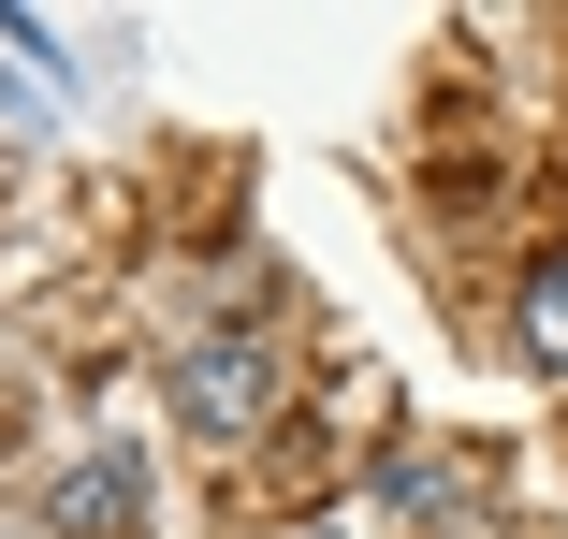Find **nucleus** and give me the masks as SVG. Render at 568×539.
<instances>
[{
	"label": "nucleus",
	"instance_id": "nucleus-2",
	"mask_svg": "<svg viewBox=\"0 0 568 539\" xmlns=\"http://www.w3.org/2000/svg\"><path fill=\"white\" fill-rule=\"evenodd\" d=\"M44 525H59V539H146V452H132V438L73 452V467L44 481Z\"/></svg>",
	"mask_w": 568,
	"mask_h": 539
},
{
	"label": "nucleus",
	"instance_id": "nucleus-4",
	"mask_svg": "<svg viewBox=\"0 0 568 539\" xmlns=\"http://www.w3.org/2000/svg\"><path fill=\"white\" fill-rule=\"evenodd\" d=\"M306 539H335V525H306Z\"/></svg>",
	"mask_w": 568,
	"mask_h": 539
},
{
	"label": "nucleus",
	"instance_id": "nucleus-1",
	"mask_svg": "<svg viewBox=\"0 0 568 539\" xmlns=\"http://www.w3.org/2000/svg\"><path fill=\"white\" fill-rule=\"evenodd\" d=\"M175 423L219 438V452L263 438V423H277V350H263V336H190V350H175Z\"/></svg>",
	"mask_w": 568,
	"mask_h": 539
},
{
	"label": "nucleus",
	"instance_id": "nucleus-3",
	"mask_svg": "<svg viewBox=\"0 0 568 539\" xmlns=\"http://www.w3.org/2000/svg\"><path fill=\"white\" fill-rule=\"evenodd\" d=\"M510 336H525V365H539V379H568V248L510 292Z\"/></svg>",
	"mask_w": 568,
	"mask_h": 539
}]
</instances>
